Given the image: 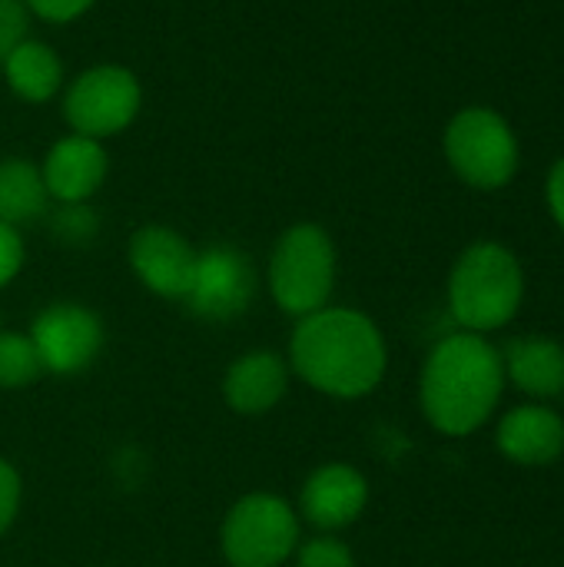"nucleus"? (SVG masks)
Masks as SVG:
<instances>
[{
  "label": "nucleus",
  "instance_id": "1",
  "mask_svg": "<svg viewBox=\"0 0 564 567\" xmlns=\"http://www.w3.org/2000/svg\"><path fill=\"white\" fill-rule=\"evenodd\" d=\"M289 365L296 375L332 399L369 395L389 365L379 326L356 309H316L299 319L289 342Z\"/></svg>",
  "mask_w": 564,
  "mask_h": 567
},
{
  "label": "nucleus",
  "instance_id": "2",
  "mask_svg": "<svg viewBox=\"0 0 564 567\" xmlns=\"http://www.w3.org/2000/svg\"><path fill=\"white\" fill-rule=\"evenodd\" d=\"M502 392V352L479 332L445 336L429 352L419 379V402L429 425L452 439L479 432L495 415Z\"/></svg>",
  "mask_w": 564,
  "mask_h": 567
},
{
  "label": "nucleus",
  "instance_id": "3",
  "mask_svg": "<svg viewBox=\"0 0 564 567\" xmlns=\"http://www.w3.org/2000/svg\"><path fill=\"white\" fill-rule=\"evenodd\" d=\"M525 299L519 256L502 243H472L449 276V309L465 332H495L509 326Z\"/></svg>",
  "mask_w": 564,
  "mask_h": 567
},
{
  "label": "nucleus",
  "instance_id": "4",
  "mask_svg": "<svg viewBox=\"0 0 564 567\" xmlns=\"http://www.w3.org/2000/svg\"><path fill=\"white\" fill-rule=\"evenodd\" d=\"M332 286H336L332 239L312 223H299L286 229L269 262V289L279 309L302 319L329 302Z\"/></svg>",
  "mask_w": 564,
  "mask_h": 567
},
{
  "label": "nucleus",
  "instance_id": "5",
  "mask_svg": "<svg viewBox=\"0 0 564 567\" xmlns=\"http://www.w3.org/2000/svg\"><path fill=\"white\" fill-rule=\"evenodd\" d=\"M445 156L472 189H502L519 173V140L509 120L489 106L462 110L445 130Z\"/></svg>",
  "mask_w": 564,
  "mask_h": 567
},
{
  "label": "nucleus",
  "instance_id": "6",
  "mask_svg": "<svg viewBox=\"0 0 564 567\" xmlns=\"http://www.w3.org/2000/svg\"><path fill=\"white\" fill-rule=\"evenodd\" d=\"M299 548V518L279 495H246L223 525V555L233 567H279Z\"/></svg>",
  "mask_w": 564,
  "mask_h": 567
},
{
  "label": "nucleus",
  "instance_id": "7",
  "mask_svg": "<svg viewBox=\"0 0 564 567\" xmlns=\"http://www.w3.org/2000/svg\"><path fill=\"white\" fill-rule=\"evenodd\" d=\"M66 120L76 136H113L130 126L140 110V83L123 66H93L66 93Z\"/></svg>",
  "mask_w": 564,
  "mask_h": 567
},
{
  "label": "nucleus",
  "instance_id": "8",
  "mask_svg": "<svg viewBox=\"0 0 564 567\" xmlns=\"http://www.w3.org/2000/svg\"><path fill=\"white\" fill-rule=\"evenodd\" d=\"M30 342L43 362V372L73 375L100 355L103 326L90 309L73 302H57L33 319Z\"/></svg>",
  "mask_w": 564,
  "mask_h": 567
},
{
  "label": "nucleus",
  "instance_id": "9",
  "mask_svg": "<svg viewBox=\"0 0 564 567\" xmlns=\"http://www.w3.org/2000/svg\"><path fill=\"white\" fill-rule=\"evenodd\" d=\"M256 296V276L249 259L233 246H213L206 252H196V272L193 286L186 292V306L203 319H236L249 309Z\"/></svg>",
  "mask_w": 564,
  "mask_h": 567
},
{
  "label": "nucleus",
  "instance_id": "10",
  "mask_svg": "<svg viewBox=\"0 0 564 567\" xmlns=\"http://www.w3.org/2000/svg\"><path fill=\"white\" fill-rule=\"evenodd\" d=\"M130 266L156 296L186 299L196 272V252L180 233L166 226H143L130 239Z\"/></svg>",
  "mask_w": 564,
  "mask_h": 567
},
{
  "label": "nucleus",
  "instance_id": "11",
  "mask_svg": "<svg viewBox=\"0 0 564 567\" xmlns=\"http://www.w3.org/2000/svg\"><path fill=\"white\" fill-rule=\"evenodd\" d=\"M495 445L522 468L555 465L564 455V419L542 402L509 409L495 429Z\"/></svg>",
  "mask_w": 564,
  "mask_h": 567
},
{
  "label": "nucleus",
  "instance_id": "12",
  "mask_svg": "<svg viewBox=\"0 0 564 567\" xmlns=\"http://www.w3.org/2000/svg\"><path fill=\"white\" fill-rule=\"evenodd\" d=\"M369 505V482L359 468L332 462L316 468L306 485H302V498L299 508L306 515L309 525L322 528V532H339L346 525H352Z\"/></svg>",
  "mask_w": 564,
  "mask_h": 567
},
{
  "label": "nucleus",
  "instance_id": "13",
  "mask_svg": "<svg viewBox=\"0 0 564 567\" xmlns=\"http://www.w3.org/2000/svg\"><path fill=\"white\" fill-rule=\"evenodd\" d=\"M43 186L47 196H57L60 203H83L93 196L106 176V153L90 136H66L60 140L43 163Z\"/></svg>",
  "mask_w": 564,
  "mask_h": 567
},
{
  "label": "nucleus",
  "instance_id": "14",
  "mask_svg": "<svg viewBox=\"0 0 564 567\" xmlns=\"http://www.w3.org/2000/svg\"><path fill=\"white\" fill-rule=\"evenodd\" d=\"M289 389V365L276 352H249L236 359L226 372L223 395L233 412L239 415H263L279 405Z\"/></svg>",
  "mask_w": 564,
  "mask_h": 567
},
{
  "label": "nucleus",
  "instance_id": "15",
  "mask_svg": "<svg viewBox=\"0 0 564 567\" xmlns=\"http://www.w3.org/2000/svg\"><path fill=\"white\" fill-rule=\"evenodd\" d=\"M505 382L532 399H558L564 395V346L548 336H522L512 339L502 352Z\"/></svg>",
  "mask_w": 564,
  "mask_h": 567
},
{
  "label": "nucleus",
  "instance_id": "16",
  "mask_svg": "<svg viewBox=\"0 0 564 567\" xmlns=\"http://www.w3.org/2000/svg\"><path fill=\"white\" fill-rule=\"evenodd\" d=\"M3 70H7V83L13 86V93H20L30 103L50 100L60 86V76H63L57 53L40 40L17 43L13 53L3 60Z\"/></svg>",
  "mask_w": 564,
  "mask_h": 567
},
{
  "label": "nucleus",
  "instance_id": "17",
  "mask_svg": "<svg viewBox=\"0 0 564 567\" xmlns=\"http://www.w3.org/2000/svg\"><path fill=\"white\" fill-rule=\"evenodd\" d=\"M47 206V186L33 163L3 159L0 163V223H30Z\"/></svg>",
  "mask_w": 564,
  "mask_h": 567
},
{
  "label": "nucleus",
  "instance_id": "18",
  "mask_svg": "<svg viewBox=\"0 0 564 567\" xmlns=\"http://www.w3.org/2000/svg\"><path fill=\"white\" fill-rule=\"evenodd\" d=\"M43 375V362L30 336L0 329V389H23Z\"/></svg>",
  "mask_w": 564,
  "mask_h": 567
},
{
  "label": "nucleus",
  "instance_id": "19",
  "mask_svg": "<svg viewBox=\"0 0 564 567\" xmlns=\"http://www.w3.org/2000/svg\"><path fill=\"white\" fill-rule=\"evenodd\" d=\"M296 565L299 567H356V558L349 551V545H342L339 538H312L306 545H299L296 551Z\"/></svg>",
  "mask_w": 564,
  "mask_h": 567
},
{
  "label": "nucleus",
  "instance_id": "20",
  "mask_svg": "<svg viewBox=\"0 0 564 567\" xmlns=\"http://www.w3.org/2000/svg\"><path fill=\"white\" fill-rule=\"evenodd\" d=\"M27 40V10L20 0H0V63Z\"/></svg>",
  "mask_w": 564,
  "mask_h": 567
},
{
  "label": "nucleus",
  "instance_id": "21",
  "mask_svg": "<svg viewBox=\"0 0 564 567\" xmlns=\"http://www.w3.org/2000/svg\"><path fill=\"white\" fill-rule=\"evenodd\" d=\"M20 512V475L10 462L0 458V535L13 525Z\"/></svg>",
  "mask_w": 564,
  "mask_h": 567
},
{
  "label": "nucleus",
  "instance_id": "22",
  "mask_svg": "<svg viewBox=\"0 0 564 567\" xmlns=\"http://www.w3.org/2000/svg\"><path fill=\"white\" fill-rule=\"evenodd\" d=\"M20 266H23V239L17 226L0 223V289L20 272Z\"/></svg>",
  "mask_w": 564,
  "mask_h": 567
},
{
  "label": "nucleus",
  "instance_id": "23",
  "mask_svg": "<svg viewBox=\"0 0 564 567\" xmlns=\"http://www.w3.org/2000/svg\"><path fill=\"white\" fill-rule=\"evenodd\" d=\"M27 3H30V10H33V13H40L43 20H57V23H63V20L80 17L93 0H27Z\"/></svg>",
  "mask_w": 564,
  "mask_h": 567
},
{
  "label": "nucleus",
  "instance_id": "24",
  "mask_svg": "<svg viewBox=\"0 0 564 567\" xmlns=\"http://www.w3.org/2000/svg\"><path fill=\"white\" fill-rule=\"evenodd\" d=\"M545 199H548V209H552L555 223L564 229V156L555 163V166H552V173H548Z\"/></svg>",
  "mask_w": 564,
  "mask_h": 567
}]
</instances>
